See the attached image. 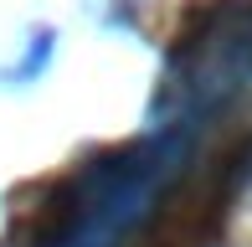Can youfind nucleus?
Wrapping results in <instances>:
<instances>
[{
  "label": "nucleus",
  "instance_id": "f257e3e1",
  "mask_svg": "<svg viewBox=\"0 0 252 247\" xmlns=\"http://www.w3.org/2000/svg\"><path fill=\"white\" fill-rule=\"evenodd\" d=\"M108 185H113V181H108ZM139 185H144V196H150V190H155V181H150V160L139 165ZM113 190H119V185H113ZM119 196H124L119 206H139V190H134V196H129V190H119Z\"/></svg>",
  "mask_w": 252,
  "mask_h": 247
}]
</instances>
